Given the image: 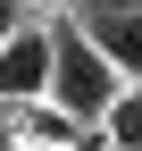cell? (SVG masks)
<instances>
[{
  "label": "cell",
  "instance_id": "6da1fadb",
  "mask_svg": "<svg viewBox=\"0 0 142 151\" xmlns=\"http://www.w3.org/2000/svg\"><path fill=\"white\" fill-rule=\"evenodd\" d=\"M117 92H126V76L100 59V42L75 25V17H50V101H59L75 126H100Z\"/></svg>",
  "mask_w": 142,
  "mask_h": 151
},
{
  "label": "cell",
  "instance_id": "7a4b0ae2",
  "mask_svg": "<svg viewBox=\"0 0 142 151\" xmlns=\"http://www.w3.org/2000/svg\"><path fill=\"white\" fill-rule=\"evenodd\" d=\"M33 101H50V17L0 42V109H33Z\"/></svg>",
  "mask_w": 142,
  "mask_h": 151
},
{
  "label": "cell",
  "instance_id": "3957f363",
  "mask_svg": "<svg viewBox=\"0 0 142 151\" xmlns=\"http://www.w3.org/2000/svg\"><path fill=\"white\" fill-rule=\"evenodd\" d=\"M67 17H75V9H67ZM75 25L100 42V59L126 76V84H142V17H75Z\"/></svg>",
  "mask_w": 142,
  "mask_h": 151
},
{
  "label": "cell",
  "instance_id": "277c9868",
  "mask_svg": "<svg viewBox=\"0 0 142 151\" xmlns=\"http://www.w3.org/2000/svg\"><path fill=\"white\" fill-rule=\"evenodd\" d=\"M9 126H17V143H42V151H75L92 126H75L59 101H33V109H9Z\"/></svg>",
  "mask_w": 142,
  "mask_h": 151
},
{
  "label": "cell",
  "instance_id": "5b68a950",
  "mask_svg": "<svg viewBox=\"0 0 142 151\" xmlns=\"http://www.w3.org/2000/svg\"><path fill=\"white\" fill-rule=\"evenodd\" d=\"M100 143L109 151H142V84H126L109 101V118H100Z\"/></svg>",
  "mask_w": 142,
  "mask_h": 151
},
{
  "label": "cell",
  "instance_id": "8992f818",
  "mask_svg": "<svg viewBox=\"0 0 142 151\" xmlns=\"http://www.w3.org/2000/svg\"><path fill=\"white\" fill-rule=\"evenodd\" d=\"M75 17H142V0H75Z\"/></svg>",
  "mask_w": 142,
  "mask_h": 151
},
{
  "label": "cell",
  "instance_id": "52a82bcc",
  "mask_svg": "<svg viewBox=\"0 0 142 151\" xmlns=\"http://www.w3.org/2000/svg\"><path fill=\"white\" fill-rule=\"evenodd\" d=\"M33 17H25V0H0V42H9V34H25Z\"/></svg>",
  "mask_w": 142,
  "mask_h": 151
},
{
  "label": "cell",
  "instance_id": "ba28073f",
  "mask_svg": "<svg viewBox=\"0 0 142 151\" xmlns=\"http://www.w3.org/2000/svg\"><path fill=\"white\" fill-rule=\"evenodd\" d=\"M25 9H33V17H67L75 0H25Z\"/></svg>",
  "mask_w": 142,
  "mask_h": 151
},
{
  "label": "cell",
  "instance_id": "9c48e42d",
  "mask_svg": "<svg viewBox=\"0 0 142 151\" xmlns=\"http://www.w3.org/2000/svg\"><path fill=\"white\" fill-rule=\"evenodd\" d=\"M17 151H42V143H17Z\"/></svg>",
  "mask_w": 142,
  "mask_h": 151
}]
</instances>
